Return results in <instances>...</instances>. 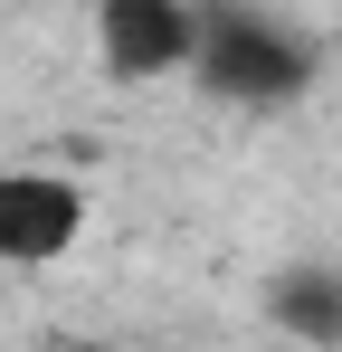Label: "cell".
I'll return each mask as SVG.
<instances>
[{"mask_svg": "<svg viewBox=\"0 0 342 352\" xmlns=\"http://www.w3.org/2000/svg\"><path fill=\"white\" fill-rule=\"evenodd\" d=\"M95 38L124 86H152L200 58V10L190 0H95Z\"/></svg>", "mask_w": 342, "mask_h": 352, "instance_id": "obj_2", "label": "cell"}, {"mask_svg": "<svg viewBox=\"0 0 342 352\" xmlns=\"http://www.w3.org/2000/svg\"><path fill=\"white\" fill-rule=\"evenodd\" d=\"M86 238V190L67 172H0V267H57Z\"/></svg>", "mask_w": 342, "mask_h": 352, "instance_id": "obj_3", "label": "cell"}, {"mask_svg": "<svg viewBox=\"0 0 342 352\" xmlns=\"http://www.w3.org/2000/svg\"><path fill=\"white\" fill-rule=\"evenodd\" d=\"M266 324L314 343V352H333L342 343V267H285L266 286Z\"/></svg>", "mask_w": 342, "mask_h": 352, "instance_id": "obj_4", "label": "cell"}, {"mask_svg": "<svg viewBox=\"0 0 342 352\" xmlns=\"http://www.w3.org/2000/svg\"><path fill=\"white\" fill-rule=\"evenodd\" d=\"M190 76H200L219 105H295V96L314 86V48H304L295 29H276V19H257V10H209Z\"/></svg>", "mask_w": 342, "mask_h": 352, "instance_id": "obj_1", "label": "cell"}]
</instances>
